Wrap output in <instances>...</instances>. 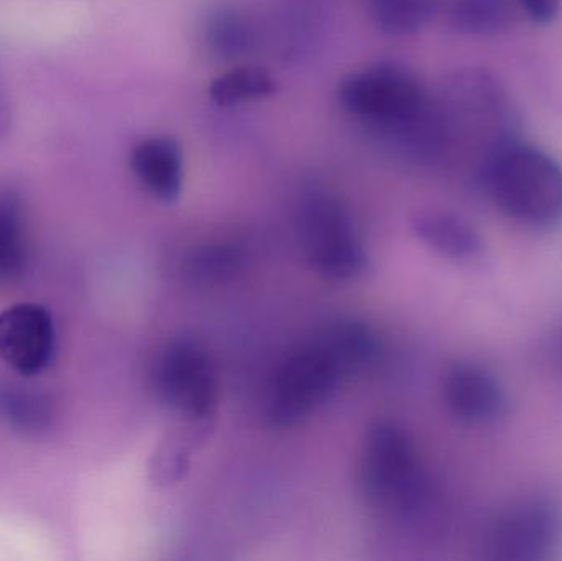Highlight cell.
Returning <instances> with one entry per match:
<instances>
[{
    "label": "cell",
    "mask_w": 562,
    "mask_h": 561,
    "mask_svg": "<svg viewBox=\"0 0 562 561\" xmlns=\"http://www.w3.org/2000/svg\"><path fill=\"white\" fill-rule=\"evenodd\" d=\"M479 187L505 216L531 229L562 224V167L547 152L515 141L477 168Z\"/></svg>",
    "instance_id": "1"
},
{
    "label": "cell",
    "mask_w": 562,
    "mask_h": 561,
    "mask_svg": "<svg viewBox=\"0 0 562 561\" xmlns=\"http://www.w3.org/2000/svg\"><path fill=\"white\" fill-rule=\"evenodd\" d=\"M339 101L350 114L418 135L429 147L445 142L442 119L432 112L422 82L395 63H380L347 76L339 88Z\"/></svg>",
    "instance_id": "2"
},
{
    "label": "cell",
    "mask_w": 562,
    "mask_h": 561,
    "mask_svg": "<svg viewBox=\"0 0 562 561\" xmlns=\"http://www.w3.org/2000/svg\"><path fill=\"white\" fill-rule=\"evenodd\" d=\"M562 540V506L553 497L514 501L492 517L485 550L494 561L550 559Z\"/></svg>",
    "instance_id": "3"
},
{
    "label": "cell",
    "mask_w": 562,
    "mask_h": 561,
    "mask_svg": "<svg viewBox=\"0 0 562 561\" xmlns=\"http://www.w3.org/2000/svg\"><path fill=\"white\" fill-rule=\"evenodd\" d=\"M363 484L370 496L398 509H423L429 494L412 445L398 428L380 425L370 434L363 458Z\"/></svg>",
    "instance_id": "4"
},
{
    "label": "cell",
    "mask_w": 562,
    "mask_h": 561,
    "mask_svg": "<svg viewBox=\"0 0 562 561\" xmlns=\"http://www.w3.org/2000/svg\"><path fill=\"white\" fill-rule=\"evenodd\" d=\"M303 234L314 266L330 279H352L369 267L346 211L327 198L307 203Z\"/></svg>",
    "instance_id": "5"
},
{
    "label": "cell",
    "mask_w": 562,
    "mask_h": 561,
    "mask_svg": "<svg viewBox=\"0 0 562 561\" xmlns=\"http://www.w3.org/2000/svg\"><path fill=\"white\" fill-rule=\"evenodd\" d=\"M340 368L326 345L293 356L273 385L269 408L273 424L290 427L301 420L333 391Z\"/></svg>",
    "instance_id": "6"
},
{
    "label": "cell",
    "mask_w": 562,
    "mask_h": 561,
    "mask_svg": "<svg viewBox=\"0 0 562 561\" xmlns=\"http://www.w3.org/2000/svg\"><path fill=\"white\" fill-rule=\"evenodd\" d=\"M56 348L52 313L38 303H15L0 312V361L23 378L42 374Z\"/></svg>",
    "instance_id": "7"
},
{
    "label": "cell",
    "mask_w": 562,
    "mask_h": 561,
    "mask_svg": "<svg viewBox=\"0 0 562 561\" xmlns=\"http://www.w3.org/2000/svg\"><path fill=\"white\" fill-rule=\"evenodd\" d=\"M165 402L191 418L207 417L216 402V382L206 356L193 345L180 343L165 352L155 372Z\"/></svg>",
    "instance_id": "8"
},
{
    "label": "cell",
    "mask_w": 562,
    "mask_h": 561,
    "mask_svg": "<svg viewBox=\"0 0 562 561\" xmlns=\"http://www.w3.org/2000/svg\"><path fill=\"white\" fill-rule=\"evenodd\" d=\"M449 411L469 425H494L510 411V399L501 379L484 366L459 362L445 375L442 384Z\"/></svg>",
    "instance_id": "9"
},
{
    "label": "cell",
    "mask_w": 562,
    "mask_h": 561,
    "mask_svg": "<svg viewBox=\"0 0 562 561\" xmlns=\"http://www.w3.org/2000/svg\"><path fill=\"white\" fill-rule=\"evenodd\" d=\"M132 170L145 190L158 200L173 201L183 188V150L171 137L140 142L132 152Z\"/></svg>",
    "instance_id": "10"
},
{
    "label": "cell",
    "mask_w": 562,
    "mask_h": 561,
    "mask_svg": "<svg viewBox=\"0 0 562 561\" xmlns=\"http://www.w3.org/2000/svg\"><path fill=\"white\" fill-rule=\"evenodd\" d=\"M416 236L436 253L456 262H475L482 259L485 243L474 224L462 216L445 211H432L416 216Z\"/></svg>",
    "instance_id": "11"
},
{
    "label": "cell",
    "mask_w": 562,
    "mask_h": 561,
    "mask_svg": "<svg viewBox=\"0 0 562 561\" xmlns=\"http://www.w3.org/2000/svg\"><path fill=\"white\" fill-rule=\"evenodd\" d=\"M213 424L207 417L191 418L183 428L168 435L151 458V480L160 486L180 481L190 467V458L210 437Z\"/></svg>",
    "instance_id": "12"
},
{
    "label": "cell",
    "mask_w": 562,
    "mask_h": 561,
    "mask_svg": "<svg viewBox=\"0 0 562 561\" xmlns=\"http://www.w3.org/2000/svg\"><path fill=\"white\" fill-rule=\"evenodd\" d=\"M22 203L13 191L0 194V282H12L25 272Z\"/></svg>",
    "instance_id": "13"
},
{
    "label": "cell",
    "mask_w": 562,
    "mask_h": 561,
    "mask_svg": "<svg viewBox=\"0 0 562 561\" xmlns=\"http://www.w3.org/2000/svg\"><path fill=\"white\" fill-rule=\"evenodd\" d=\"M276 81L266 69L244 66L213 79L210 86V98L214 104L231 108V105L270 98L276 94Z\"/></svg>",
    "instance_id": "14"
},
{
    "label": "cell",
    "mask_w": 562,
    "mask_h": 561,
    "mask_svg": "<svg viewBox=\"0 0 562 561\" xmlns=\"http://www.w3.org/2000/svg\"><path fill=\"white\" fill-rule=\"evenodd\" d=\"M0 414L3 420L22 434H40L52 420L48 401L20 385L0 388Z\"/></svg>",
    "instance_id": "15"
},
{
    "label": "cell",
    "mask_w": 562,
    "mask_h": 561,
    "mask_svg": "<svg viewBox=\"0 0 562 561\" xmlns=\"http://www.w3.org/2000/svg\"><path fill=\"white\" fill-rule=\"evenodd\" d=\"M451 20L459 32L495 35L510 26V0H456Z\"/></svg>",
    "instance_id": "16"
},
{
    "label": "cell",
    "mask_w": 562,
    "mask_h": 561,
    "mask_svg": "<svg viewBox=\"0 0 562 561\" xmlns=\"http://www.w3.org/2000/svg\"><path fill=\"white\" fill-rule=\"evenodd\" d=\"M373 16L389 33H412L435 15V0H372Z\"/></svg>",
    "instance_id": "17"
},
{
    "label": "cell",
    "mask_w": 562,
    "mask_h": 561,
    "mask_svg": "<svg viewBox=\"0 0 562 561\" xmlns=\"http://www.w3.org/2000/svg\"><path fill=\"white\" fill-rule=\"evenodd\" d=\"M243 266V253L233 246H207L194 250L184 270L196 282H223L237 272Z\"/></svg>",
    "instance_id": "18"
},
{
    "label": "cell",
    "mask_w": 562,
    "mask_h": 561,
    "mask_svg": "<svg viewBox=\"0 0 562 561\" xmlns=\"http://www.w3.org/2000/svg\"><path fill=\"white\" fill-rule=\"evenodd\" d=\"M211 32H213L214 45L229 53L243 48V43H246L244 42L246 40V26L240 22L237 13L229 12V10L214 16Z\"/></svg>",
    "instance_id": "19"
},
{
    "label": "cell",
    "mask_w": 562,
    "mask_h": 561,
    "mask_svg": "<svg viewBox=\"0 0 562 561\" xmlns=\"http://www.w3.org/2000/svg\"><path fill=\"white\" fill-rule=\"evenodd\" d=\"M518 5L538 23H550L557 19L561 9V0H517Z\"/></svg>",
    "instance_id": "20"
},
{
    "label": "cell",
    "mask_w": 562,
    "mask_h": 561,
    "mask_svg": "<svg viewBox=\"0 0 562 561\" xmlns=\"http://www.w3.org/2000/svg\"><path fill=\"white\" fill-rule=\"evenodd\" d=\"M551 366L562 378V328L551 336L550 346H548Z\"/></svg>",
    "instance_id": "21"
},
{
    "label": "cell",
    "mask_w": 562,
    "mask_h": 561,
    "mask_svg": "<svg viewBox=\"0 0 562 561\" xmlns=\"http://www.w3.org/2000/svg\"><path fill=\"white\" fill-rule=\"evenodd\" d=\"M5 122H7L5 99H3L2 92H0V134H2L3 128H5Z\"/></svg>",
    "instance_id": "22"
}]
</instances>
